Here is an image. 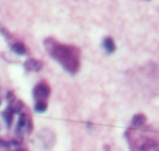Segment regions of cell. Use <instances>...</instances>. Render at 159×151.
Returning <instances> with one entry per match:
<instances>
[{
    "label": "cell",
    "mask_w": 159,
    "mask_h": 151,
    "mask_svg": "<svg viewBox=\"0 0 159 151\" xmlns=\"http://www.w3.org/2000/svg\"><path fill=\"white\" fill-rule=\"evenodd\" d=\"M45 48L53 60L58 62L70 74L79 72L81 66V50L76 46L59 42L55 38H47Z\"/></svg>",
    "instance_id": "obj_1"
},
{
    "label": "cell",
    "mask_w": 159,
    "mask_h": 151,
    "mask_svg": "<svg viewBox=\"0 0 159 151\" xmlns=\"http://www.w3.org/2000/svg\"><path fill=\"white\" fill-rule=\"evenodd\" d=\"M125 138L131 151H159V139L148 131H142V127L131 126L125 131Z\"/></svg>",
    "instance_id": "obj_2"
},
{
    "label": "cell",
    "mask_w": 159,
    "mask_h": 151,
    "mask_svg": "<svg viewBox=\"0 0 159 151\" xmlns=\"http://www.w3.org/2000/svg\"><path fill=\"white\" fill-rule=\"evenodd\" d=\"M50 95V87L47 83H39L33 90V96L36 101H45Z\"/></svg>",
    "instance_id": "obj_3"
},
{
    "label": "cell",
    "mask_w": 159,
    "mask_h": 151,
    "mask_svg": "<svg viewBox=\"0 0 159 151\" xmlns=\"http://www.w3.org/2000/svg\"><path fill=\"white\" fill-rule=\"evenodd\" d=\"M24 68L31 72H39L43 68V63L36 59H29L24 63Z\"/></svg>",
    "instance_id": "obj_4"
},
{
    "label": "cell",
    "mask_w": 159,
    "mask_h": 151,
    "mask_svg": "<svg viewBox=\"0 0 159 151\" xmlns=\"http://www.w3.org/2000/svg\"><path fill=\"white\" fill-rule=\"evenodd\" d=\"M146 124V116L144 114H135L132 118V122H131V126L135 127V128H139V127L145 126Z\"/></svg>",
    "instance_id": "obj_5"
},
{
    "label": "cell",
    "mask_w": 159,
    "mask_h": 151,
    "mask_svg": "<svg viewBox=\"0 0 159 151\" xmlns=\"http://www.w3.org/2000/svg\"><path fill=\"white\" fill-rule=\"evenodd\" d=\"M102 47L107 53H112L116 51V44L115 40L111 37H106L102 42Z\"/></svg>",
    "instance_id": "obj_6"
},
{
    "label": "cell",
    "mask_w": 159,
    "mask_h": 151,
    "mask_svg": "<svg viewBox=\"0 0 159 151\" xmlns=\"http://www.w3.org/2000/svg\"><path fill=\"white\" fill-rule=\"evenodd\" d=\"M12 51L16 53H18V55H25L26 53V48H25V46L23 44H21V42H16L14 45H12Z\"/></svg>",
    "instance_id": "obj_7"
},
{
    "label": "cell",
    "mask_w": 159,
    "mask_h": 151,
    "mask_svg": "<svg viewBox=\"0 0 159 151\" xmlns=\"http://www.w3.org/2000/svg\"><path fill=\"white\" fill-rule=\"evenodd\" d=\"M29 124V120H27V116L25 114H21L20 118H19L18 122V131H21L24 127H26V125Z\"/></svg>",
    "instance_id": "obj_8"
},
{
    "label": "cell",
    "mask_w": 159,
    "mask_h": 151,
    "mask_svg": "<svg viewBox=\"0 0 159 151\" xmlns=\"http://www.w3.org/2000/svg\"><path fill=\"white\" fill-rule=\"evenodd\" d=\"M35 110L39 113H43L47 110V102L46 101H37L35 104Z\"/></svg>",
    "instance_id": "obj_9"
},
{
    "label": "cell",
    "mask_w": 159,
    "mask_h": 151,
    "mask_svg": "<svg viewBox=\"0 0 159 151\" xmlns=\"http://www.w3.org/2000/svg\"><path fill=\"white\" fill-rule=\"evenodd\" d=\"M3 118H5L7 124L10 125L12 123V118H13V112H12L10 109H8L6 112H3Z\"/></svg>",
    "instance_id": "obj_10"
},
{
    "label": "cell",
    "mask_w": 159,
    "mask_h": 151,
    "mask_svg": "<svg viewBox=\"0 0 159 151\" xmlns=\"http://www.w3.org/2000/svg\"><path fill=\"white\" fill-rule=\"evenodd\" d=\"M146 1H149V0H146Z\"/></svg>",
    "instance_id": "obj_11"
}]
</instances>
